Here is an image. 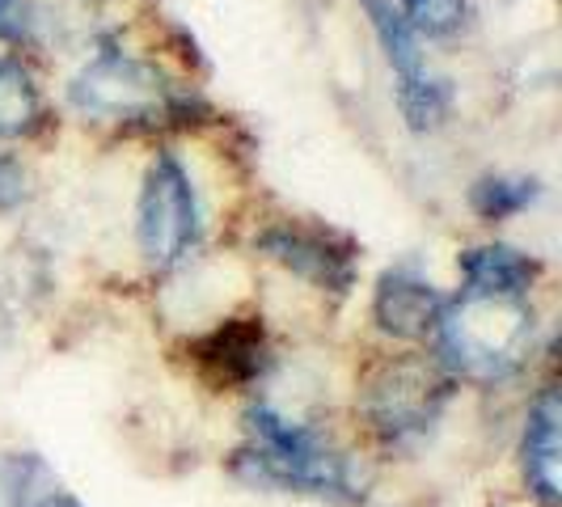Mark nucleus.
<instances>
[{
	"label": "nucleus",
	"mask_w": 562,
	"mask_h": 507,
	"mask_svg": "<svg viewBox=\"0 0 562 507\" xmlns=\"http://www.w3.org/2000/svg\"><path fill=\"white\" fill-rule=\"evenodd\" d=\"M233 474L258 491L310 495L335 507H356L364 499L356 461L326 440V431L283 415L271 402H254L246 410V444L233 452Z\"/></svg>",
	"instance_id": "nucleus-1"
},
{
	"label": "nucleus",
	"mask_w": 562,
	"mask_h": 507,
	"mask_svg": "<svg viewBox=\"0 0 562 507\" xmlns=\"http://www.w3.org/2000/svg\"><path fill=\"white\" fill-rule=\"evenodd\" d=\"M440 364L452 381L474 385H499L516 376L537 338V313L529 296H499V292H461L445 301L440 313Z\"/></svg>",
	"instance_id": "nucleus-2"
},
{
	"label": "nucleus",
	"mask_w": 562,
	"mask_h": 507,
	"mask_svg": "<svg viewBox=\"0 0 562 507\" xmlns=\"http://www.w3.org/2000/svg\"><path fill=\"white\" fill-rule=\"evenodd\" d=\"M457 381L436 356H390L360 385V415L385 452H419L445 422Z\"/></svg>",
	"instance_id": "nucleus-3"
},
{
	"label": "nucleus",
	"mask_w": 562,
	"mask_h": 507,
	"mask_svg": "<svg viewBox=\"0 0 562 507\" xmlns=\"http://www.w3.org/2000/svg\"><path fill=\"white\" fill-rule=\"evenodd\" d=\"M68 102L93 123H114L132 132L187 123L195 106V98L178 93L157 64L127 56L119 47H102L93 59H85L81 72L68 81Z\"/></svg>",
	"instance_id": "nucleus-4"
},
{
	"label": "nucleus",
	"mask_w": 562,
	"mask_h": 507,
	"mask_svg": "<svg viewBox=\"0 0 562 507\" xmlns=\"http://www.w3.org/2000/svg\"><path fill=\"white\" fill-rule=\"evenodd\" d=\"M136 241L153 271L182 267L199 246L195 182L173 153H157L144 169L140 203H136Z\"/></svg>",
	"instance_id": "nucleus-5"
},
{
	"label": "nucleus",
	"mask_w": 562,
	"mask_h": 507,
	"mask_svg": "<svg viewBox=\"0 0 562 507\" xmlns=\"http://www.w3.org/2000/svg\"><path fill=\"white\" fill-rule=\"evenodd\" d=\"M254 250L317 292L347 296L356 288V246L335 228L280 221V225H267L254 237Z\"/></svg>",
	"instance_id": "nucleus-6"
},
{
	"label": "nucleus",
	"mask_w": 562,
	"mask_h": 507,
	"mask_svg": "<svg viewBox=\"0 0 562 507\" xmlns=\"http://www.w3.org/2000/svg\"><path fill=\"white\" fill-rule=\"evenodd\" d=\"M440 313H445V292L415 267H394L376 280L372 322L381 335L397 338V342H419V338L436 335Z\"/></svg>",
	"instance_id": "nucleus-7"
},
{
	"label": "nucleus",
	"mask_w": 562,
	"mask_h": 507,
	"mask_svg": "<svg viewBox=\"0 0 562 507\" xmlns=\"http://www.w3.org/2000/svg\"><path fill=\"white\" fill-rule=\"evenodd\" d=\"M562 406L554 385H546L529 406L525 419V436H520V474L525 486L541 507L562 504Z\"/></svg>",
	"instance_id": "nucleus-8"
},
{
	"label": "nucleus",
	"mask_w": 562,
	"mask_h": 507,
	"mask_svg": "<svg viewBox=\"0 0 562 507\" xmlns=\"http://www.w3.org/2000/svg\"><path fill=\"white\" fill-rule=\"evenodd\" d=\"M199 364L207 368L221 385H254L267 376L271 368V347H267V335L254 317H233L221 330L203 338L195 347Z\"/></svg>",
	"instance_id": "nucleus-9"
},
{
	"label": "nucleus",
	"mask_w": 562,
	"mask_h": 507,
	"mask_svg": "<svg viewBox=\"0 0 562 507\" xmlns=\"http://www.w3.org/2000/svg\"><path fill=\"white\" fill-rule=\"evenodd\" d=\"M457 271L465 288L461 292H499V296H529L533 280L541 275V262L529 258L516 246L504 241H486V246H470L457 258Z\"/></svg>",
	"instance_id": "nucleus-10"
},
{
	"label": "nucleus",
	"mask_w": 562,
	"mask_h": 507,
	"mask_svg": "<svg viewBox=\"0 0 562 507\" xmlns=\"http://www.w3.org/2000/svg\"><path fill=\"white\" fill-rule=\"evenodd\" d=\"M0 507H85L34 452H0Z\"/></svg>",
	"instance_id": "nucleus-11"
},
{
	"label": "nucleus",
	"mask_w": 562,
	"mask_h": 507,
	"mask_svg": "<svg viewBox=\"0 0 562 507\" xmlns=\"http://www.w3.org/2000/svg\"><path fill=\"white\" fill-rule=\"evenodd\" d=\"M47 123L43 89L18 56H0V140H30Z\"/></svg>",
	"instance_id": "nucleus-12"
},
{
	"label": "nucleus",
	"mask_w": 562,
	"mask_h": 507,
	"mask_svg": "<svg viewBox=\"0 0 562 507\" xmlns=\"http://www.w3.org/2000/svg\"><path fill=\"white\" fill-rule=\"evenodd\" d=\"M368 13V26L381 43V56L390 64V72L397 77V84H415L423 81L431 68H427V52H423V38L415 30L402 22L394 0H360Z\"/></svg>",
	"instance_id": "nucleus-13"
},
{
	"label": "nucleus",
	"mask_w": 562,
	"mask_h": 507,
	"mask_svg": "<svg viewBox=\"0 0 562 507\" xmlns=\"http://www.w3.org/2000/svg\"><path fill=\"white\" fill-rule=\"evenodd\" d=\"M537 199H541V182L537 178H525V173H486L470 191V207L479 212V221L499 225V221H512V216L529 212Z\"/></svg>",
	"instance_id": "nucleus-14"
},
{
	"label": "nucleus",
	"mask_w": 562,
	"mask_h": 507,
	"mask_svg": "<svg viewBox=\"0 0 562 507\" xmlns=\"http://www.w3.org/2000/svg\"><path fill=\"white\" fill-rule=\"evenodd\" d=\"M452 102H457L452 81L436 77V72H427L415 84H397V111H402L411 132H436V127H445L452 114Z\"/></svg>",
	"instance_id": "nucleus-15"
},
{
	"label": "nucleus",
	"mask_w": 562,
	"mask_h": 507,
	"mask_svg": "<svg viewBox=\"0 0 562 507\" xmlns=\"http://www.w3.org/2000/svg\"><path fill=\"white\" fill-rule=\"evenodd\" d=\"M397 13L423 43L427 38H452L470 22V0H402Z\"/></svg>",
	"instance_id": "nucleus-16"
},
{
	"label": "nucleus",
	"mask_w": 562,
	"mask_h": 507,
	"mask_svg": "<svg viewBox=\"0 0 562 507\" xmlns=\"http://www.w3.org/2000/svg\"><path fill=\"white\" fill-rule=\"evenodd\" d=\"M38 26L34 0H0V43H26Z\"/></svg>",
	"instance_id": "nucleus-17"
},
{
	"label": "nucleus",
	"mask_w": 562,
	"mask_h": 507,
	"mask_svg": "<svg viewBox=\"0 0 562 507\" xmlns=\"http://www.w3.org/2000/svg\"><path fill=\"white\" fill-rule=\"evenodd\" d=\"M30 199V173L18 157L0 153V212H18Z\"/></svg>",
	"instance_id": "nucleus-18"
}]
</instances>
